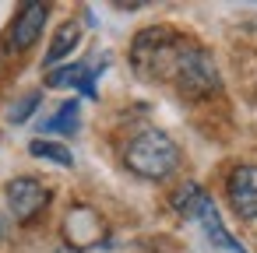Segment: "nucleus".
Listing matches in <instances>:
<instances>
[{"instance_id": "1", "label": "nucleus", "mask_w": 257, "mask_h": 253, "mask_svg": "<svg viewBox=\"0 0 257 253\" xmlns=\"http://www.w3.org/2000/svg\"><path fill=\"white\" fill-rule=\"evenodd\" d=\"M123 162H127V169H131L134 176H141V179H166V176H173V169L180 165V148H176L173 137L162 134V130H141V134L127 144Z\"/></svg>"}, {"instance_id": "2", "label": "nucleus", "mask_w": 257, "mask_h": 253, "mask_svg": "<svg viewBox=\"0 0 257 253\" xmlns=\"http://www.w3.org/2000/svg\"><path fill=\"white\" fill-rule=\"evenodd\" d=\"M173 207H176L180 214L194 218V221L201 225V232L208 235V242H211V246L229 249V253H246V249H243V246L225 232V225H222V218H218V211H215V200H211L201 186L187 183L183 190H176V193H173Z\"/></svg>"}, {"instance_id": "3", "label": "nucleus", "mask_w": 257, "mask_h": 253, "mask_svg": "<svg viewBox=\"0 0 257 253\" xmlns=\"http://www.w3.org/2000/svg\"><path fill=\"white\" fill-rule=\"evenodd\" d=\"M173 81H176V88H180L183 95H190V99H204V95L218 92V85H222L211 53L201 50V46H187V43H183L180 53H176Z\"/></svg>"}, {"instance_id": "4", "label": "nucleus", "mask_w": 257, "mask_h": 253, "mask_svg": "<svg viewBox=\"0 0 257 253\" xmlns=\"http://www.w3.org/2000/svg\"><path fill=\"white\" fill-rule=\"evenodd\" d=\"M183 43H176V36L169 29H145L134 36V46H131V60L141 74L148 78H162L169 74L173 78V64H176V53H180Z\"/></svg>"}, {"instance_id": "5", "label": "nucleus", "mask_w": 257, "mask_h": 253, "mask_svg": "<svg viewBox=\"0 0 257 253\" xmlns=\"http://www.w3.org/2000/svg\"><path fill=\"white\" fill-rule=\"evenodd\" d=\"M46 204H50V186L46 183H39L32 176H18V179L8 183V207L18 221L36 218Z\"/></svg>"}, {"instance_id": "6", "label": "nucleus", "mask_w": 257, "mask_h": 253, "mask_svg": "<svg viewBox=\"0 0 257 253\" xmlns=\"http://www.w3.org/2000/svg\"><path fill=\"white\" fill-rule=\"evenodd\" d=\"M229 204L239 218H257V165H239L229 176Z\"/></svg>"}, {"instance_id": "7", "label": "nucleus", "mask_w": 257, "mask_h": 253, "mask_svg": "<svg viewBox=\"0 0 257 253\" xmlns=\"http://www.w3.org/2000/svg\"><path fill=\"white\" fill-rule=\"evenodd\" d=\"M46 18H50V4H25L22 15H18L15 25H11V50H18V53L29 50V46L43 36Z\"/></svg>"}, {"instance_id": "8", "label": "nucleus", "mask_w": 257, "mask_h": 253, "mask_svg": "<svg viewBox=\"0 0 257 253\" xmlns=\"http://www.w3.org/2000/svg\"><path fill=\"white\" fill-rule=\"evenodd\" d=\"M92 74H95V71H88V64H64V67L50 71L46 85H50V88H81L85 95H95Z\"/></svg>"}, {"instance_id": "9", "label": "nucleus", "mask_w": 257, "mask_h": 253, "mask_svg": "<svg viewBox=\"0 0 257 253\" xmlns=\"http://www.w3.org/2000/svg\"><path fill=\"white\" fill-rule=\"evenodd\" d=\"M78 39H81V25H78V22H64L60 32L53 36V46L46 50V67H53L57 60H64V57L78 46Z\"/></svg>"}, {"instance_id": "10", "label": "nucleus", "mask_w": 257, "mask_h": 253, "mask_svg": "<svg viewBox=\"0 0 257 253\" xmlns=\"http://www.w3.org/2000/svg\"><path fill=\"white\" fill-rule=\"evenodd\" d=\"M43 130H50V134H74V130H78V102H74V99L64 102V106L43 123Z\"/></svg>"}, {"instance_id": "11", "label": "nucleus", "mask_w": 257, "mask_h": 253, "mask_svg": "<svg viewBox=\"0 0 257 253\" xmlns=\"http://www.w3.org/2000/svg\"><path fill=\"white\" fill-rule=\"evenodd\" d=\"M29 151L32 155H39V158H46V162H57V165H74V155L64 148V144H53V141H32L29 144Z\"/></svg>"}, {"instance_id": "12", "label": "nucleus", "mask_w": 257, "mask_h": 253, "mask_svg": "<svg viewBox=\"0 0 257 253\" xmlns=\"http://www.w3.org/2000/svg\"><path fill=\"white\" fill-rule=\"evenodd\" d=\"M36 106H39V95L32 92V95H25L18 106H11V109H8V120H11V123H25V120L36 113Z\"/></svg>"}, {"instance_id": "13", "label": "nucleus", "mask_w": 257, "mask_h": 253, "mask_svg": "<svg viewBox=\"0 0 257 253\" xmlns=\"http://www.w3.org/2000/svg\"><path fill=\"white\" fill-rule=\"evenodd\" d=\"M57 253H78V249H74V246H60Z\"/></svg>"}]
</instances>
